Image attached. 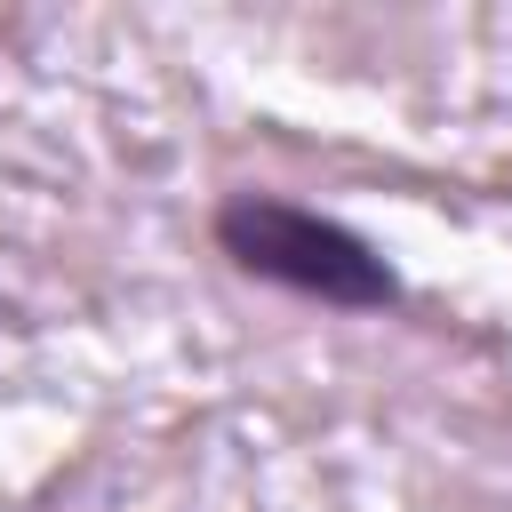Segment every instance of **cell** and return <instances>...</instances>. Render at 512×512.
<instances>
[{
    "label": "cell",
    "instance_id": "cell-1",
    "mask_svg": "<svg viewBox=\"0 0 512 512\" xmlns=\"http://www.w3.org/2000/svg\"><path fill=\"white\" fill-rule=\"evenodd\" d=\"M216 248L232 256V272L280 288V296H304V304H328V312H392L408 288L392 272V256L352 232L344 216L328 208H304L272 184H232L208 216Z\"/></svg>",
    "mask_w": 512,
    "mask_h": 512
}]
</instances>
